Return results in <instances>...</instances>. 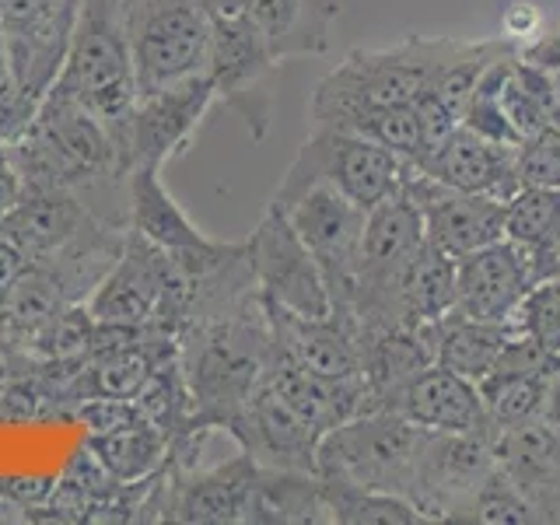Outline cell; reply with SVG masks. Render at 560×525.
I'll list each match as a JSON object with an SVG mask.
<instances>
[{
    "mask_svg": "<svg viewBox=\"0 0 560 525\" xmlns=\"http://www.w3.org/2000/svg\"><path fill=\"white\" fill-rule=\"evenodd\" d=\"M218 105V92L207 74H192L186 81H175L158 88V92H140L130 116L113 130L116 165L122 175L133 168H165V162L179 158L200 122Z\"/></svg>",
    "mask_w": 560,
    "mask_h": 525,
    "instance_id": "52a82bcc",
    "label": "cell"
},
{
    "mask_svg": "<svg viewBox=\"0 0 560 525\" xmlns=\"http://www.w3.org/2000/svg\"><path fill=\"white\" fill-rule=\"evenodd\" d=\"M512 326L560 358V277L536 280V284L525 291Z\"/></svg>",
    "mask_w": 560,
    "mask_h": 525,
    "instance_id": "836d02e7",
    "label": "cell"
},
{
    "mask_svg": "<svg viewBox=\"0 0 560 525\" xmlns=\"http://www.w3.org/2000/svg\"><path fill=\"white\" fill-rule=\"evenodd\" d=\"M84 445L116 483H140L165 466L172 438L154 420L137 413L127 424H116L109 431H92L84 438Z\"/></svg>",
    "mask_w": 560,
    "mask_h": 525,
    "instance_id": "484cf974",
    "label": "cell"
},
{
    "mask_svg": "<svg viewBox=\"0 0 560 525\" xmlns=\"http://www.w3.org/2000/svg\"><path fill=\"white\" fill-rule=\"evenodd\" d=\"M529 63L539 67H560V28L547 32V35H536L533 43H525V49H518Z\"/></svg>",
    "mask_w": 560,
    "mask_h": 525,
    "instance_id": "74e56055",
    "label": "cell"
},
{
    "mask_svg": "<svg viewBox=\"0 0 560 525\" xmlns=\"http://www.w3.org/2000/svg\"><path fill=\"white\" fill-rule=\"evenodd\" d=\"M232 442L249 452L262 469H302L315 472L323 434L280 396L267 378L245 399V407L224 428Z\"/></svg>",
    "mask_w": 560,
    "mask_h": 525,
    "instance_id": "5bb4252c",
    "label": "cell"
},
{
    "mask_svg": "<svg viewBox=\"0 0 560 525\" xmlns=\"http://www.w3.org/2000/svg\"><path fill=\"white\" fill-rule=\"evenodd\" d=\"M385 410L402 413L420 431H490L477 382L442 364L424 368L413 382L402 385Z\"/></svg>",
    "mask_w": 560,
    "mask_h": 525,
    "instance_id": "603a6c76",
    "label": "cell"
},
{
    "mask_svg": "<svg viewBox=\"0 0 560 525\" xmlns=\"http://www.w3.org/2000/svg\"><path fill=\"white\" fill-rule=\"evenodd\" d=\"M277 70L280 60L259 39V32L245 22L242 11L214 18L203 74L214 84L218 102L228 105L245 122V130H249L256 144L267 140L270 133V119H273L270 78Z\"/></svg>",
    "mask_w": 560,
    "mask_h": 525,
    "instance_id": "9c48e42d",
    "label": "cell"
},
{
    "mask_svg": "<svg viewBox=\"0 0 560 525\" xmlns=\"http://www.w3.org/2000/svg\"><path fill=\"white\" fill-rule=\"evenodd\" d=\"M515 172L522 186L560 189V127L525 137L515 148Z\"/></svg>",
    "mask_w": 560,
    "mask_h": 525,
    "instance_id": "e575fe53",
    "label": "cell"
},
{
    "mask_svg": "<svg viewBox=\"0 0 560 525\" xmlns=\"http://www.w3.org/2000/svg\"><path fill=\"white\" fill-rule=\"evenodd\" d=\"M424 431L396 410H364L323 434L315 472L364 490L410 498Z\"/></svg>",
    "mask_w": 560,
    "mask_h": 525,
    "instance_id": "277c9868",
    "label": "cell"
},
{
    "mask_svg": "<svg viewBox=\"0 0 560 525\" xmlns=\"http://www.w3.org/2000/svg\"><path fill=\"white\" fill-rule=\"evenodd\" d=\"M459 522H469V525H533V522H539V515H536V508L525 501L522 490L508 480L501 469H494L477 494H472V501L466 504Z\"/></svg>",
    "mask_w": 560,
    "mask_h": 525,
    "instance_id": "d6a6232c",
    "label": "cell"
},
{
    "mask_svg": "<svg viewBox=\"0 0 560 525\" xmlns=\"http://www.w3.org/2000/svg\"><path fill=\"white\" fill-rule=\"evenodd\" d=\"M361 368L375 410L389 407L396 393L424 368L438 364V323H372L358 326Z\"/></svg>",
    "mask_w": 560,
    "mask_h": 525,
    "instance_id": "d6986e66",
    "label": "cell"
},
{
    "mask_svg": "<svg viewBox=\"0 0 560 525\" xmlns=\"http://www.w3.org/2000/svg\"><path fill=\"white\" fill-rule=\"evenodd\" d=\"M417 172H424L452 189L487 192V197L498 200H512L522 189L515 172V148L498 144V140H490L469 127L455 130L428 162L417 165Z\"/></svg>",
    "mask_w": 560,
    "mask_h": 525,
    "instance_id": "7402d4cb",
    "label": "cell"
},
{
    "mask_svg": "<svg viewBox=\"0 0 560 525\" xmlns=\"http://www.w3.org/2000/svg\"><path fill=\"white\" fill-rule=\"evenodd\" d=\"M550 78V127H560V67H547Z\"/></svg>",
    "mask_w": 560,
    "mask_h": 525,
    "instance_id": "60d3db41",
    "label": "cell"
},
{
    "mask_svg": "<svg viewBox=\"0 0 560 525\" xmlns=\"http://www.w3.org/2000/svg\"><path fill=\"white\" fill-rule=\"evenodd\" d=\"M466 39L452 35H402L393 46L350 49L347 57L315 84L308 98L312 127H347L364 109L378 105H413L452 63Z\"/></svg>",
    "mask_w": 560,
    "mask_h": 525,
    "instance_id": "7a4b0ae2",
    "label": "cell"
},
{
    "mask_svg": "<svg viewBox=\"0 0 560 525\" xmlns=\"http://www.w3.org/2000/svg\"><path fill=\"white\" fill-rule=\"evenodd\" d=\"M455 308V256L424 242L393 291V319L438 323Z\"/></svg>",
    "mask_w": 560,
    "mask_h": 525,
    "instance_id": "4316f807",
    "label": "cell"
},
{
    "mask_svg": "<svg viewBox=\"0 0 560 525\" xmlns=\"http://www.w3.org/2000/svg\"><path fill=\"white\" fill-rule=\"evenodd\" d=\"M553 522H560V512H557V518H553Z\"/></svg>",
    "mask_w": 560,
    "mask_h": 525,
    "instance_id": "ee69618b",
    "label": "cell"
},
{
    "mask_svg": "<svg viewBox=\"0 0 560 525\" xmlns=\"http://www.w3.org/2000/svg\"><path fill=\"white\" fill-rule=\"evenodd\" d=\"M25 267H28V259H25L22 253H18L4 235H0V298H4L8 284H11V280H14L18 273H22Z\"/></svg>",
    "mask_w": 560,
    "mask_h": 525,
    "instance_id": "f35d334b",
    "label": "cell"
},
{
    "mask_svg": "<svg viewBox=\"0 0 560 525\" xmlns=\"http://www.w3.org/2000/svg\"><path fill=\"white\" fill-rule=\"evenodd\" d=\"M490 445L498 469L536 508L539 522H553L560 512V434L547 420H533L522 428H490Z\"/></svg>",
    "mask_w": 560,
    "mask_h": 525,
    "instance_id": "44dd1931",
    "label": "cell"
},
{
    "mask_svg": "<svg viewBox=\"0 0 560 525\" xmlns=\"http://www.w3.org/2000/svg\"><path fill=\"white\" fill-rule=\"evenodd\" d=\"M245 256L253 262L256 288L267 305L305 315V319H323L332 312L323 267L273 200L262 210L253 235L245 238Z\"/></svg>",
    "mask_w": 560,
    "mask_h": 525,
    "instance_id": "8fae6325",
    "label": "cell"
},
{
    "mask_svg": "<svg viewBox=\"0 0 560 525\" xmlns=\"http://www.w3.org/2000/svg\"><path fill=\"white\" fill-rule=\"evenodd\" d=\"M52 92L81 102L109 127V133L130 116L137 102V74L119 25V0H81Z\"/></svg>",
    "mask_w": 560,
    "mask_h": 525,
    "instance_id": "3957f363",
    "label": "cell"
},
{
    "mask_svg": "<svg viewBox=\"0 0 560 525\" xmlns=\"http://www.w3.org/2000/svg\"><path fill=\"white\" fill-rule=\"evenodd\" d=\"M533 288L529 262L512 242L501 238L487 249L455 259V308L466 319L512 323L525 291Z\"/></svg>",
    "mask_w": 560,
    "mask_h": 525,
    "instance_id": "ac0fdd59",
    "label": "cell"
},
{
    "mask_svg": "<svg viewBox=\"0 0 560 525\" xmlns=\"http://www.w3.org/2000/svg\"><path fill=\"white\" fill-rule=\"evenodd\" d=\"M494 469L490 431H424L410 501L428 522H459L466 504Z\"/></svg>",
    "mask_w": 560,
    "mask_h": 525,
    "instance_id": "7c38bea8",
    "label": "cell"
},
{
    "mask_svg": "<svg viewBox=\"0 0 560 525\" xmlns=\"http://www.w3.org/2000/svg\"><path fill=\"white\" fill-rule=\"evenodd\" d=\"M168 463V459H165ZM172 469V466H168ZM262 466L249 452L232 455L228 463L210 469H172L168 498H165V518L168 522H192V525H235L253 522V501L259 487Z\"/></svg>",
    "mask_w": 560,
    "mask_h": 525,
    "instance_id": "2e32d148",
    "label": "cell"
},
{
    "mask_svg": "<svg viewBox=\"0 0 560 525\" xmlns=\"http://www.w3.org/2000/svg\"><path fill=\"white\" fill-rule=\"evenodd\" d=\"M4 512H22V508H18V504H11V501H8L4 494H0V518H8Z\"/></svg>",
    "mask_w": 560,
    "mask_h": 525,
    "instance_id": "7bdbcfd3",
    "label": "cell"
},
{
    "mask_svg": "<svg viewBox=\"0 0 560 525\" xmlns=\"http://www.w3.org/2000/svg\"><path fill=\"white\" fill-rule=\"evenodd\" d=\"M267 319L273 332V350L280 358H288L298 368L323 378H337V382L364 378L358 326L347 315L329 312L323 319H305V315L267 305Z\"/></svg>",
    "mask_w": 560,
    "mask_h": 525,
    "instance_id": "e0dca14e",
    "label": "cell"
},
{
    "mask_svg": "<svg viewBox=\"0 0 560 525\" xmlns=\"http://www.w3.org/2000/svg\"><path fill=\"white\" fill-rule=\"evenodd\" d=\"M539 22H542V11H539V4H533V0H504V4H501L504 39L533 43L539 35Z\"/></svg>",
    "mask_w": 560,
    "mask_h": 525,
    "instance_id": "d590c367",
    "label": "cell"
},
{
    "mask_svg": "<svg viewBox=\"0 0 560 525\" xmlns=\"http://www.w3.org/2000/svg\"><path fill=\"white\" fill-rule=\"evenodd\" d=\"M560 218V189L522 186L504 210V238L515 245L522 256L547 249L557 232Z\"/></svg>",
    "mask_w": 560,
    "mask_h": 525,
    "instance_id": "1f68e13d",
    "label": "cell"
},
{
    "mask_svg": "<svg viewBox=\"0 0 560 525\" xmlns=\"http://www.w3.org/2000/svg\"><path fill=\"white\" fill-rule=\"evenodd\" d=\"M127 228L154 242L168 256L203 253L214 238L203 235L197 221L175 203L168 186L162 183V168L144 165L127 175Z\"/></svg>",
    "mask_w": 560,
    "mask_h": 525,
    "instance_id": "d4e9b609",
    "label": "cell"
},
{
    "mask_svg": "<svg viewBox=\"0 0 560 525\" xmlns=\"http://www.w3.org/2000/svg\"><path fill=\"white\" fill-rule=\"evenodd\" d=\"M273 332L262 294L249 291L197 312L179 332V368L192 402V424L224 431L267 375Z\"/></svg>",
    "mask_w": 560,
    "mask_h": 525,
    "instance_id": "6da1fadb",
    "label": "cell"
},
{
    "mask_svg": "<svg viewBox=\"0 0 560 525\" xmlns=\"http://www.w3.org/2000/svg\"><path fill=\"white\" fill-rule=\"evenodd\" d=\"M277 207L284 210L288 221L294 224V232L302 235L308 253L323 267L329 298H332V312H347L358 288L368 210L326 183L294 192L291 200Z\"/></svg>",
    "mask_w": 560,
    "mask_h": 525,
    "instance_id": "ba28073f",
    "label": "cell"
},
{
    "mask_svg": "<svg viewBox=\"0 0 560 525\" xmlns=\"http://www.w3.org/2000/svg\"><path fill=\"white\" fill-rule=\"evenodd\" d=\"M172 277V259L168 253L158 249L154 242L137 235L127 228L122 235V249L105 277L88 294L84 308L92 312V319L102 326H119V329H148L162 294Z\"/></svg>",
    "mask_w": 560,
    "mask_h": 525,
    "instance_id": "4fadbf2b",
    "label": "cell"
},
{
    "mask_svg": "<svg viewBox=\"0 0 560 525\" xmlns=\"http://www.w3.org/2000/svg\"><path fill=\"white\" fill-rule=\"evenodd\" d=\"M508 337H512V323H480L448 312L445 319H438V364L480 382L490 375Z\"/></svg>",
    "mask_w": 560,
    "mask_h": 525,
    "instance_id": "f1b7e54d",
    "label": "cell"
},
{
    "mask_svg": "<svg viewBox=\"0 0 560 525\" xmlns=\"http://www.w3.org/2000/svg\"><path fill=\"white\" fill-rule=\"evenodd\" d=\"M242 14L273 57L288 63L298 57H323L329 49L340 0H245Z\"/></svg>",
    "mask_w": 560,
    "mask_h": 525,
    "instance_id": "cb8c5ba5",
    "label": "cell"
},
{
    "mask_svg": "<svg viewBox=\"0 0 560 525\" xmlns=\"http://www.w3.org/2000/svg\"><path fill=\"white\" fill-rule=\"evenodd\" d=\"M95 221L92 210L74 189L60 186H25L18 203L0 218L4 235L28 262H46L63 245L74 242L88 224Z\"/></svg>",
    "mask_w": 560,
    "mask_h": 525,
    "instance_id": "ffe728a7",
    "label": "cell"
},
{
    "mask_svg": "<svg viewBox=\"0 0 560 525\" xmlns=\"http://www.w3.org/2000/svg\"><path fill=\"white\" fill-rule=\"evenodd\" d=\"M22 189H25V179H22V172H18L11 140H0V218L18 203Z\"/></svg>",
    "mask_w": 560,
    "mask_h": 525,
    "instance_id": "8d00e7d4",
    "label": "cell"
},
{
    "mask_svg": "<svg viewBox=\"0 0 560 525\" xmlns=\"http://www.w3.org/2000/svg\"><path fill=\"white\" fill-rule=\"evenodd\" d=\"M553 375H501V372L483 375L477 382V389L487 410V424L498 431V428H522L533 424V420H542Z\"/></svg>",
    "mask_w": 560,
    "mask_h": 525,
    "instance_id": "f546056e",
    "label": "cell"
},
{
    "mask_svg": "<svg viewBox=\"0 0 560 525\" xmlns=\"http://www.w3.org/2000/svg\"><path fill=\"white\" fill-rule=\"evenodd\" d=\"M542 420L560 434V372L550 378V389H547V407H542Z\"/></svg>",
    "mask_w": 560,
    "mask_h": 525,
    "instance_id": "ab89813d",
    "label": "cell"
},
{
    "mask_svg": "<svg viewBox=\"0 0 560 525\" xmlns=\"http://www.w3.org/2000/svg\"><path fill=\"white\" fill-rule=\"evenodd\" d=\"M402 189L410 192L420 218H424L428 242H434L438 249H445L455 259H463L477 249H487V245L504 238L508 200L487 197V192L452 189L417 168L410 172V179Z\"/></svg>",
    "mask_w": 560,
    "mask_h": 525,
    "instance_id": "9a60e30c",
    "label": "cell"
},
{
    "mask_svg": "<svg viewBox=\"0 0 560 525\" xmlns=\"http://www.w3.org/2000/svg\"><path fill=\"white\" fill-rule=\"evenodd\" d=\"M203 8L218 18V14H235V11H242L245 0H203Z\"/></svg>",
    "mask_w": 560,
    "mask_h": 525,
    "instance_id": "b9f144b4",
    "label": "cell"
},
{
    "mask_svg": "<svg viewBox=\"0 0 560 525\" xmlns=\"http://www.w3.org/2000/svg\"><path fill=\"white\" fill-rule=\"evenodd\" d=\"M256 525H326L332 522L329 498L319 472L302 469H262L256 501H253Z\"/></svg>",
    "mask_w": 560,
    "mask_h": 525,
    "instance_id": "83f0119b",
    "label": "cell"
},
{
    "mask_svg": "<svg viewBox=\"0 0 560 525\" xmlns=\"http://www.w3.org/2000/svg\"><path fill=\"white\" fill-rule=\"evenodd\" d=\"M81 0H0V52L14 95L39 105L57 81Z\"/></svg>",
    "mask_w": 560,
    "mask_h": 525,
    "instance_id": "30bf717a",
    "label": "cell"
},
{
    "mask_svg": "<svg viewBox=\"0 0 560 525\" xmlns=\"http://www.w3.org/2000/svg\"><path fill=\"white\" fill-rule=\"evenodd\" d=\"M137 95L203 74L214 14L203 0H119Z\"/></svg>",
    "mask_w": 560,
    "mask_h": 525,
    "instance_id": "8992f818",
    "label": "cell"
},
{
    "mask_svg": "<svg viewBox=\"0 0 560 525\" xmlns=\"http://www.w3.org/2000/svg\"><path fill=\"white\" fill-rule=\"evenodd\" d=\"M410 172H413L410 162H402L399 154L385 151L375 140L358 137L350 130L312 127L305 144L298 148L294 162L280 175L273 200L284 203L294 192L326 183L354 203H361L364 210H372L375 203L396 197L407 186Z\"/></svg>",
    "mask_w": 560,
    "mask_h": 525,
    "instance_id": "5b68a950",
    "label": "cell"
},
{
    "mask_svg": "<svg viewBox=\"0 0 560 525\" xmlns=\"http://www.w3.org/2000/svg\"><path fill=\"white\" fill-rule=\"evenodd\" d=\"M323 487L337 525H424L428 522V515L402 494L364 490L337 480H323Z\"/></svg>",
    "mask_w": 560,
    "mask_h": 525,
    "instance_id": "4dcf8cb0",
    "label": "cell"
}]
</instances>
